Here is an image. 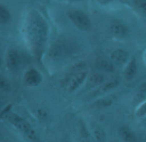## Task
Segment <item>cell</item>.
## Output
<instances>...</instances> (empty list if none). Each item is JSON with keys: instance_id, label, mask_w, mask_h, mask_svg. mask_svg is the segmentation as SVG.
Returning <instances> with one entry per match:
<instances>
[{"instance_id": "8fae6325", "label": "cell", "mask_w": 146, "mask_h": 142, "mask_svg": "<svg viewBox=\"0 0 146 142\" xmlns=\"http://www.w3.org/2000/svg\"><path fill=\"white\" fill-rule=\"evenodd\" d=\"M104 82V75L101 72H93L91 74H88L87 79L85 81V89H95L99 87Z\"/></svg>"}, {"instance_id": "4fadbf2b", "label": "cell", "mask_w": 146, "mask_h": 142, "mask_svg": "<svg viewBox=\"0 0 146 142\" xmlns=\"http://www.w3.org/2000/svg\"><path fill=\"white\" fill-rule=\"evenodd\" d=\"M138 71L137 67V62H136V59L134 57H132L131 59H129L127 63L125 65V68L123 70V77L125 78L127 81L134 79V77L136 76Z\"/></svg>"}, {"instance_id": "5bb4252c", "label": "cell", "mask_w": 146, "mask_h": 142, "mask_svg": "<svg viewBox=\"0 0 146 142\" xmlns=\"http://www.w3.org/2000/svg\"><path fill=\"white\" fill-rule=\"evenodd\" d=\"M96 68L102 72H113L115 69V65L111 61L110 58H107L105 56H99L97 57L95 61Z\"/></svg>"}, {"instance_id": "5b68a950", "label": "cell", "mask_w": 146, "mask_h": 142, "mask_svg": "<svg viewBox=\"0 0 146 142\" xmlns=\"http://www.w3.org/2000/svg\"><path fill=\"white\" fill-rule=\"evenodd\" d=\"M69 48L66 42L57 40L50 46L48 50V56L53 62H60L68 56Z\"/></svg>"}, {"instance_id": "7402d4cb", "label": "cell", "mask_w": 146, "mask_h": 142, "mask_svg": "<svg viewBox=\"0 0 146 142\" xmlns=\"http://www.w3.org/2000/svg\"><path fill=\"white\" fill-rule=\"evenodd\" d=\"M135 5L138 11H140V13L146 16V0H136Z\"/></svg>"}, {"instance_id": "44dd1931", "label": "cell", "mask_w": 146, "mask_h": 142, "mask_svg": "<svg viewBox=\"0 0 146 142\" xmlns=\"http://www.w3.org/2000/svg\"><path fill=\"white\" fill-rule=\"evenodd\" d=\"M135 116L138 118H141L146 116V101L138 104V107L135 111Z\"/></svg>"}, {"instance_id": "4316f807", "label": "cell", "mask_w": 146, "mask_h": 142, "mask_svg": "<svg viewBox=\"0 0 146 142\" xmlns=\"http://www.w3.org/2000/svg\"><path fill=\"white\" fill-rule=\"evenodd\" d=\"M63 142H70V141H69V140H64Z\"/></svg>"}, {"instance_id": "2e32d148", "label": "cell", "mask_w": 146, "mask_h": 142, "mask_svg": "<svg viewBox=\"0 0 146 142\" xmlns=\"http://www.w3.org/2000/svg\"><path fill=\"white\" fill-rule=\"evenodd\" d=\"M77 142H94L93 139H92L91 133L87 129L86 124L83 122V120H79Z\"/></svg>"}, {"instance_id": "e0dca14e", "label": "cell", "mask_w": 146, "mask_h": 142, "mask_svg": "<svg viewBox=\"0 0 146 142\" xmlns=\"http://www.w3.org/2000/svg\"><path fill=\"white\" fill-rule=\"evenodd\" d=\"M113 104V98L110 96H104V97H100L97 100L92 103L91 107L96 108V109H104Z\"/></svg>"}, {"instance_id": "9c48e42d", "label": "cell", "mask_w": 146, "mask_h": 142, "mask_svg": "<svg viewBox=\"0 0 146 142\" xmlns=\"http://www.w3.org/2000/svg\"><path fill=\"white\" fill-rule=\"evenodd\" d=\"M110 59L115 66L126 65V63L129 61V53L124 49H115L111 52Z\"/></svg>"}, {"instance_id": "8992f818", "label": "cell", "mask_w": 146, "mask_h": 142, "mask_svg": "<svg viewBox=\"0 0 146 142\" xmlns=\"http://www.w3.org/2000/svg\"><path fill=\"white\" fill-rule=\"evenodd\" d=\"M42 74L35 67H29L28 69H26V71L23 74L22 83L25 87H37V86H39L42 83Z\"/></svg>"}, {"instance_id": "ac0fdd59", "label": "cell", "mask_w": 146, "mask_h": 142, "mask_svg": "<svg viewBox=\"0 0 146 142\" xmlns=\"http://www.w3.org/2000/svg\"><path fill=\"white\" fill-rule=\"evenodd\" d=\"M12 20V15L9 8L4 4L0 3V24L6 25L9 24Z\"/></svg>"}, {"instance_id": "ba28073f", "label": "cell", "mask_w": 146, "mask_h": 142, "mask_svg": "<svg viewBox=\"0 0 146 142\" xmlns=\"http://www.w3.org/2000/svg\"><path fill=\"white\" fill-rule=\"evenodd\" d=\"M120 84V81L118 78H112V79L108 80V81H104L99 87H97L93 91L92 95L94 97H97V96H102L105 95V94L109 93L110 91L114 90L115 88H117Z\"/></svg>"}, {"instance_id": "6da1fadb", "label": "cell", "mask_w": 146, "mask_h": 142, "mask_svg": "<svg viewBox=\"0 0 146 142\" xmlns=\"http://www.w3.org/2000/svg\"><path fill=\"white\" fill-rule=\"evenodd\" d=\"M23 33L31 54L38 62H42L49 35L48 23L36 10L28 13L25 19Z\"/></svg>"}, {"instance_id": "30bf717a", "label": "cell", "mask_w": 146, "mask_h": 142, "mask_svg": "<svg viewBox=\"0 0 146 142\" xmlns=\"http://www.w3.org/2000/svg\"><path fill=\"white\" fill-rule=\"evenodd\" d=\"M118 137L123 142H137V135L128 125H121L117 129Z\"/></svg>"}, {"instance_id": "3957f363", "label": "cell", "mask_w": 146, "mask_h": 142, "mask_svg": "<svg viewBox=\"0 0 146 142\" xmlns=\"http://www.w3.org/2000/svg\"><path fill=\"white\" fill-rule=\"evenodd\" d=\"M3 117L15 128L17 129L28 141L30 142H40V136L36 130L33 128L30 122L27 121L24 117L17 113H14L11 110L5 111Z\"/></svg>"}, {"instance_id": "d6986e66", "label": "cell", "mask_w": 146, "mask_h": 142, "mask_svg": "<svg viewBox=\"0 0 146 142\" xmlns=\"http://www.w3.org/2000/svg\"><path fill=\"white\" fill-rule=\"evenodd\" d=\"M135 101L137 104H140L142 102L146 101V82L142 83L138 87L137 91L135 93Z\"/></svg>"}, {"instance_id": "cb8c5ba5", "label": "cell", "mask_w": 146, "mask_h": 142, "mask_svg": "<svg viewBox=\"0 0 146 142\" xmlns=\"http://www.w3.org/2000/svg\"><path fill=\"white\" fill-rule=\"evenodd\" d=\"M3 62H4V58H3V55H2V52L0 51V67L3 65Z\"/></svg>"}, {"instance_id": "484cf974", "label": "cell", "mask_w": 146, "mask_h": 142, "mask_svg": "<svg viewBox=\"0 0 146 142\" xmlns=\"http://www.w3.org/2000/svg\"><path fill=\"white\" fill-rule=\"evenodd\" d=\"M144 61H145V63H146V51H145V53H144Z\"/></svg>"}, {"instance_id": "52a82bcc", "label": "cell", "mask_w": 146, "mask_h": 142, "mask_svg": "<svg viewBox=\"0 0 146 142\" xmlns=\"http://www.w3.org/2000/svg\"><path fill=\"white\" fill-rule=\"evenodd\" d=\"M5 63L10 71H16L21 64V54L17 49H8L5 57Z\"/></svg>"}, {"instance_id": "603a6c76", "label": "cell", "mask_w": 146, "mask_h": 142, "mask_svg": "<svg viewBox=\"0 0 146 142\" xmlns=\"http://www.w3.org/2000/svg\"><path fill=\"white\" fill-rule=\"evenodd\" d=\"M111 1H113V0H98V2H100L101 4H108Z\"/></svg>"}, {"instance_id": "7c38bea8", "label": "cell", "mask_w": 146, "mask_h": 142, "mask_svg": "<svg viewBox=\"0 0 146 142\" xmlns=\"http://www.w3.org/2000/svg\"><path fill=\"white\" fill-rule=\"evenodd\" d=\"M110 33L117 38H125L129 33V29L124 23L115 21L110 25Z\"/></svg>"}, {"instance_id": "9a60e30c", "label": "cell", "mask_w": 146, "mask_h": 142, "mask_svg": "<svg viewBox=\"0 0 146 142\" xmlns=\"http://www.w3.org/2000/svg\"><path fill=\"white\" fill-rule=\"evenodd\" d=\"M91 136L94 142H106L107 139V135H106V131L102 126L98 125V124H93L91 127Z\"/></svg>"}, {"instance_id": "277c9868", "label": "cell", "mask_w": 146, "mask_h": 142, "mask_svg": "<svg viewBox=\"0 0 146 142\" xmlns=\"http://www.w3.org/2000/svg\"><path fill=\"white\" fill-rule=\"evenodd\" d=\"M68 17L71 22L78 29L82 31H89L92 28V22L90 17L82 10H71L68 12Z\"/></svg>"}, {"instance_id": "7a4b0ae2", "label": "cell", "mask_w": 146, "mask_h": 142, "mask_svg": "<svg viewBox=\"0 0 146 142\" xmlns=\"http://www.w3.org/2000/svg\"><path fill=\"white\" fill-rule=\"evenodd\" d=\"M88 69L85 62H78L74 64L67 73L65 78L64 87L68 94L78 90L84 83L88 76Z\"/></svg>"}, {"instance_id": "d4e9b609", "label": "cell", "mask_w": 146, "mask_h": 142, "mask_svg": "<svg viewBox=\"0 0 146 142\" xmlns=\"http://www.w3.org/2000/svg\"><path fill=\"white\" fill-rule=\"evenodd\" d=\"M65 1H71V2H74V1H79V0H65Z\"/></svg>"}, {"instance_id": "ffe728a7", "label": "cell", "mask_w": 146, "mask_h": 142, "mask_svg": "<svg viewBox=\"0 0 146 142\" xmlns=\"http://www.w3.org/2000/svg\"><path fill=\"white\" fill-rule=\"evenodd\" d=\"M10 82L5 76L0 74V92H7L10 90Z\"/></svg>"}]
</instances>
